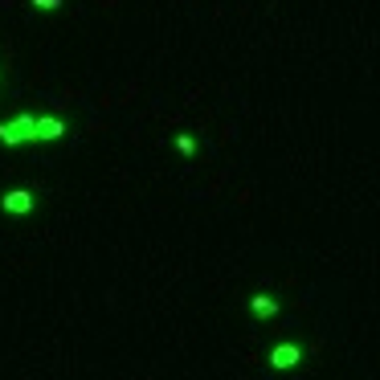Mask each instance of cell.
Returning <instances> with one entry per match:
<instances>
[{
    "label": "cell",
    "instance_id": "6da1fadb",
    "mask_svg": "<svg viewBox=\"0 0 380 380\" xmlns=\"http://www.w3.org/2000/svg\"><path fill=\"white\" fill-rule=\"evenodd\" d=\"M29 139H33V115H17V119L0 123V143H4V147L29 143Z\"/></svg>",
    "mask_w": 380,
    "mask_h": 380
},
{
    "label": "cell",
    "instance_id": "7a4b0ae2",
    "mask_svg": "<svg viewBox=\"0 0 380 380\" xmlns=\"http://www.w3.org/2000/svg\"><path fill=\"white\" fill-rule=\"evenodd\" d=\"M298 360H302V352H298L295 343H278V347L270 352V364H274V368H295Z\"/></svg>",
    "mask_w": 380,
    "mask_h": 380
},
{
    "label": "cell",
    "instance_id": "3957f363",
    "mask_svg": "<svg viewBox=\"0 0 380 380\" xmlns=\"http://www.w3.org/2000/svg\"><path fill=\"white\" fill-rule=\"evenodd\" d=\"M4 212H29L33 209V192H25V188H12V192H4Z\"/></svg>",
    "mask_w": 380,
    "mask_h": 380
},
{
    "label": "cell",
    "instance_id": "277c9868",
    "mask_svg": "<svg viewBox=\"0 0 380 380\" xmlns=\"http://www.w3.org/2000/svg\"><path fill=\"white\" fill-rule=\"evenodd\" d=\"M66 123L62 119H33V139H62Z\"/></svg>",
    "mask_w": 380,
    "mask_h": 380
},
{
    "label": "cell",
    "instance_id": "5b68a950",
    "mask_svg": "<svg viewBox=\"0 0 380 380\" xmlns=\"http://www.w3.org/2000/svg\"><path fill=\"white\" fill-rule=\"evenodd\" d=\"M250 311H253V315H262V319H270V315H278V302H274V298H266V295H253L250 298Z\"/></svg>",
    "mask_w": 380,
    "mask_h": 380
},
{
    "label": "cell",
    "instance_id": "8992f818",
    "mask_svg": "<svg viewBox=\"0 0 380 380\" xmlns=\"http://www.w3.org/2000/svg\"><path fill=\"white\" fill-rule=\"evenodd\" d=\"M176 152H180V156H192V152H197V139H192V135H176Z\"/></svg>",
    "mask_w": 380,
    "mask_h": 380
},
{
    "label": "cell",
    "instance_id": "52a82bcc",
    "mask_svg": "<svg viewBox=\"0 0 380 380\" xmlns=\"http://www.w3.org/2000/svg\"><path fill=\"white\" fill-rule=\"evenodd\" d=\"M33 4H37L42 12H57V8H62V0H33Z\"/></svg>",
    "mask_w": 380,
    "mask_h": 380
}]
</instances>
